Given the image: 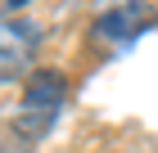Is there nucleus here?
Wrapping results in <instances>:
<instances>
[{
    "instance_id": "3",
    "label": "nucleus",
    "mask_w": 158,
    "mask_h": 153,
    "mask_svg": "<svg viewBox=\"0 0 158 153\" xmlns=\"http://www.w3.org/2000/svg\"><path fill=\"white\" fill-rule=\"evenodd\" d=\"M36 41H41L36 23H27V18H18V23L9 18V23H5V81H14V72L32 63Z\"/></svg>"
},
{
    "instance_id": "1",
    "label": "nucleus",
    "mask_w": 158,
    "mask_h": 153,
    "mask_svg": "<svg viewBox=\"0 0 158 153\" xmlns=\"http://www.w3.org/2000/svg\"><path fill=\"white\" fill-rule=\"evenodd\" d=\"M63 95H68V77L54 68H41L23 81V104H18V117H14V131L27 135V140H41L54 117L63 108Z\"/></svg>"
},
{
    "instance_id": "2",
    "label": "nucleus",
    "mask_w": 158,
    "mask_h": 153,
    "mask_svg": "<svg viewBox=\"0 0 158 153\" xmlns=\"http://www.w3.org/2000/svg\"><path fill=\"white\" fill-rule=\"evenodd\" d=\"M158 27V5L154 0H118L109 9L95 14V23H90V36L95 41H135L140 32Z\"/></svg>"
},
{
    "instance_id": "4",
    "label": "nucleus",
    "mask_w": 158,
    "mask_h": 153,
    "mask_svg": "<svg viewBox=\"0 0 158 153\" xmlns=\"http://www.w3.org/2000/svg\"><path fill=\"white\" fill-rule=\"evenodd\" d=\"M5 5H9V9H23V5H27V0H5Z\"/></svg>"
}]
</instances>
